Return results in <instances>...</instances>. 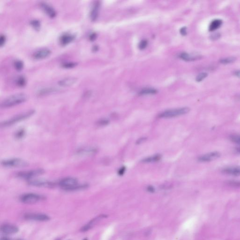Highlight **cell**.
<instances>
[{"label":"cell","mask_w":240,"mask_h":240,"mask_svg":"<svg viewBox=\"0 0 240 240\" xmlns=\"http://www.w3.org/2000/svg\"><path fill=\"white\" fill-rule=\"evenodd\" d=\"M59 185L65 191H75L83 190L87 188V184H79L77 179L73 177H66L60 180Z\"/></svg>","instance_id":"obj_1"},{"label":"cell","mask_w":240,"mask_h":240,"mask_svg":"<svg viewBox=\"0 0 240 240\" xmlns=\"http://www.w3.org/2000/svg\"><path fill=\"white\" fill-rule=\"evenodd\" d=\"M27 96L24 93H19L7 97L4 99L0 104V107L3 108L12 107L26 101Z\"/></svg>","instance_id":"obj_2"},{"label":"cell","mask_w":240,"mask_h":240,"mask_svg":"<svg viewBox=\"0 0 240 240\" xmlns=\"http://www.w3.org/2000/svg\"><path fill=\"white\" fill-rule=\"evenodd\" d=\"M190 111V109L188 107L171 109L161 112L158 115V117L164 119L175 118L186 115Z\"/></svg>","instance_id":"obj_3"},{"label":"cell","mask_w":240,"mask_h":240,"mask_svg":"<svg viewBox=\"0 0 240 240\" xmlns=\"http://www.w3.org/2000/svg\"><path fill=\"white\" fill-rule=\"evenodd\" d=\"M35 112V111L34 110H31L27 111V112L23 113L22 114L16 115L9 120L1 122L0 124L1 127H9L14 125V124L18 123V122L26 120L33 115L34 114Z\"/></svg>","instance_id":"obj_4"},{"label":"cell","mask_w":240,"mask_h":240,"mask_svg":"<svg viewBox=\"0 0 240 240\" xmlns=\"http://www.w3.org/2000/svg\"><path fill=\"white\" fill-rule=\"evenodd\" d=\"M1 165L7 168H24L27 167L29 163L24 159L14 158L2 160Z\"/></svg>","instance_id":"obj_5"},{"label":"cell","mask_w":240,"mask_h":240,"mask_svg":"<svg viewBox=\"0 0 240 240\" xmlns=\"http://www.w3.org/2000/svg\"><path fill=\"white\" fill-rule=\"evenodd\" d=\"M45 197L42 195L35 193H27L22 196L20 198L21 202L26 204H33L45 199Z\"/></svg>","instance_id":"obj_6"},{"label":"cell","mask_w":240,"mask_h":240,"mask_svg":"<svg viewBox=\"0 0 240 240\" xmlns=\"http://www.w3.org/2000/svg\"><path fill=\"white\" fill-rule=\"evenodd\" d=\"M45 170L43 169H37L35 170H30L28 171L21 172L17 174L18 177L24 180H31L33 178L41 175L44 174Z\"/></svg>","instance_id":"obj_7"},{"label":"cell","mask_w":240,"mask_h":240,"mask_svg":"<svg viewBox=\"0 0 240 240\" xmlns=\"http://www.w3.org/2000/svg\"><path fill=\"white\" fill-rule=\"evenodd\" d=\"M24 218L27 220L38 221H48L50 218L47 214L39 213H29L24 214Z\"/></svg>","instance_id":"obj_8"},{"label":"cell","mask_w":240,"mask_h":240,"mask_svg":"<svg viewBox=\"0 0 240 240\" xmlns=\"http://www.w3.org/2000/svg\"><path fill=\"white\" fill-rule=\"evenodd\" d=\"M220 156V153L219 152H213L199 156L198 158V160L201 162H208L215 160Z\"/></svg>","instance_id":"obj_9"},{"label":"cell","mask_w":240,"mask_h":240,"mask_svg":"<svg viewBox=\"0 0 240 240\" xmlns=\"http://www.w3.org/2000/svg\"><path fill=\"white\" fill-rule=\"evenodd\" d=\"M29 185L36 187H51L54 186V183L48 180L42 179H31L27 180Z\"/></svg>","instance_id":"obj_10"},{"label":"cell","mask_w":240,"mask_h":240,"mask_svg":"<svg viewBox=\"0 0 240 240\" xmlns=\"http://www.w3.org/2000/svg\"><path fill=\"white\" fill-rule=\"evenodd\" d=\"M40 6L43 11L45 12L47 15L50 17L53 18H55L57 15L55 10L50 5L46 2H41Z\"/></svg>","instance_id":"obj_11"},{"label":"cell","mask_w":240,"mask_h":240,"mask_svg":"<svg viewBox=\"0 0 240 240\" xmlns=\"http://www.w3.org/2000/svg\"><path fill=\"white\" fill-rule=\"evenodd\" d=\"M51 51L48 48H42L36 51L33 54V57L36 60L45 59L50 55Z\"/></svg>","instance_id":"obj_12"},{"label":"cell","mask_w":240,"mask_h":240,"mask_svg":"<svg viewBox=\"0 0 240 240\" xmlns=\"http://www.w3.org/2000/svg\"><path fill=\"white\" fill-rule=\"evenodd\" d=\"M75 38L76 35L74 34L67 33L62 34L60 36L59 41L61 45L65 46L72 42Z\"/></svg>","instance_id":"obj_13"},{"label":"cell","mask_w":240,"mask_h":240,"mask_svg":"<svg viewBox=\"0 0 240 240\" xmlns=\"http://www.w3.org/2000/svg\"><path fill=\"white\" fill-rule=\"evenodd\" d=\"M105 217L106 215H100L99 216L95 217V218H93L92 220L90 221L88 223H87L82 228H81L80 231L81 232H84L89 230L91 228H93L99 221H100L101 219Z\"/></svg>","instance_id":"obj_14"},{"label":"cell","mask_w":240,"mask_h":240,"mask_svg":"<svg viewBox=\"0 0 240 240\" xmlns=\"http://www.w3.org/2000/svg\"><path fill=\"white\" fill-rule=\"evenodd\" d=\"M0 231L6 235H12L18 231V228L16 226L11 224H4L1 226Z\"/></svg>","instance_id":"obj_15"},{"label":"cell","mask_w":240,"mask_h":240,"mask_svg":"<svg viewBox=\"0 0 240 240\" xmlns=\"http://www.w3.org/2000/svg\"><path fill=\"white\" fill-rule=\"evenodd\" d=\"M222 173L224 174L234 176H239L240 175V167L239 166H233L229 167L228 168H224L222 171Z\"/></svg>","instance_id":"obj_16"},{"label":"cell","mask_w":240,"mask_h":240,"mask_svg":"<svg viewBox=\"0 0 240 240\" xmlns=\"http://www.w3.org/2000/svg\"><path fill=\"white\" fill-rule=\"evenodd\" d=\"M100 7V2L97 1L93 4L90 12V18L92 21H95L97 19Z\"/></svg>","instance_id":"obj_17"},{"label":"cell","mask_w":240,"mask_h":240,"mask_svg":"<svg viewBox=\"0 0 240 240\" xmlns=\"http://www.w3.org/2000/svg\"><path fill=\"white\" fill-rule=\"evenodd\" d=\"M77 80V79L76 77H69L60 80L58 82V84L60 86L63 87L70 86L75 84Z\"/></svg>","instance_id":"obj_18"},{"label":"cell","mask_w":240,"mask_h":240,"mask_svg":"<svg viewBox=\"0 0 240 240\" xmlns=\"http://www.w3.org/2000/svg\"><path fill=\"white\" fill-rule=\"evenodd\" d=\"M97 152V149L93 147L81 148L78 150L77 153L81 155H92L94 154Z\"/></svg>","instance_id":"obj_19"},{"label":"cell","mask_w":240,"mask_h":240,"mask_svg":"<svg viewBox=\"0 0 240 240\" xmlns=\"http://www.w3.org/2000/svg\"><path fill=\"white\" fill-rule=\"evenodd\" d=\"M179 57L185 61H190L199 59L200 56L199 55H191L187 53L183 52L179 55Z\"/></svg>","instance_id":"obj_20"},{"label":"cell","mask_w":240,"mask_h":240,"mask_svg":"<svg viewBox=\"0 0 240 240\" xmlns=\"http://www.w3.org/2000/svg\"><path fill=\"white\" fill-rule=\"evenodd\" d=\"M162 158V156L159 154H156L153 156H149L146 158L143 159L141 161L143 163H149L156 162L159 161Z\"/></svg>","instance_id":"obj_21"},{"label":"cell","mask_w":240,"mask_h":240,"mask_svg":"<svg viewBox=\"0 0 240 240\" xmlns=\"http://www.w3.org/2000/svg\"><path fill=\"white\" fill-rule=\"evenodd\" d=\"M158 93V91L154 88H145L142 89L139 93L140 95H153L155 94Z\"/></svg>","instance_id":"obj_22"},{"label":"cell","mask_w":240,"mask_h":240,"mask_svg":"<svg viewBox=\"0 0 240 240\" xmlns=\"http://www.w3.org/2000/svg\"><path fill=\"white\" fill-rule=\"evenodd\" d=\"M222 24V21L220 19L213 20L209 26V31L213 32L218 29Z\"/></svg>","instance_id":"obj_23"},{"label":"cell","mask_w":240,"mask_h":240,"mask_svg":"<svg viewBox=\"0 0 240 240\" xmlns=\"http://www.w3.org/2000/svg\"><path fill=\"white\" fill-rule=\"evenodd\" d=\"M59 90L57 88L54 87H49V88H46L40 90L38 92V94L40 95H45L51 93H54L55 92H57Z\"/></svg>","instance_id":"obj_24"},{"label":"cell","mask_w":240,"mask_h":240,"mask_svg":"<svg viewBox=\"0 0 240 240\" xmlns=\"http://www.w3.org/2000/svg\"><path fill=\"white\" fill-rule=\"evenodd\" d=\"M14 66L16 70L17 71H21L24 68V62L21 60H16L14 63Z\"/></svg>","instance_id":"obj_25"},{"label":"cell","mask_w":240,"mask_h":240,"mask_svg":"<svg viewBox=\"0 0 240 240\" xmlns=\"http://www.w3.org/2000/svg\"><path fill=\"white\" fill-rule=\"evenodd\" d=\"M16 84L19 87H24L26 84V78L24 76H21L18 77L16 80Z\"/></svg>","instance_id":"obj_26"},{"label":"cell","mask_w":240,"mask_h":240,"mask_svg":"<svg viewBox=\"0 0 240 240\" xmlns=\"http://www.w3.org/2000/svg\"><path fill=\"white\" fill-rule=\"evenodd\" d=\"M30 24L36 31H39L41 28L40 22L37 19H33L30 21Z\"/></svg>","instance_id":"obj_27"},{"label":"cell","mask_w":240,"mask_h":240,"mask_svg":"<svg viewBox=\"0 0 240 240\" xmlns=\"http://www.w3.org/2000/svg\"><path fill=\"white\" fill-rule=\"evenodd\" d=\"M226 184L234 188H239L240 187V181L236 180H230L226 182Z\"/></svg>","instance_id":"obj_28"},{"label":"cell","mask_w":240,"mask_h":240,"mask_svg":"<svg viewBox=\"0 0 240 240\" xmlns=\"http://www.w3.org/2000/svg\"><path fill=\"white\" fill-rule=\"evenodd\" d=\"M77 63L75 62H65L61 64V67L65 69H71L75 67Z\"/></svg>","instance_id":"obj_29"},{"label":"cell","mask_w":240,"mask_h":240,"mask_svg":"<svg viewBox=\"0 0 240 240\" xmlns=\"http://www.w3.org/2000/svg\"><path fill=\"white\" fill-rule=\"evenodd\" d=\"M230 140L236 144L240 145V134H233L230 136Z\"/></svg>","instance_id":"obj_30"},{"label":"cell","mask_w":240,"mask_h":240,"mask_svg":"<svg viewBox=\"0 0 240 240\" xmlns=\"http://www.w3.org/2000/svg\"><path fill=\"white\" fill-rule=\"evenodd\" d=\"M236 59V58L235 57H229L221 59L220 60V62L224 64H228L234 62Z\"/></svg>","instance_id":"obj_31"},{"label":"cell","mask_w":240,"mask_h":240,"mask_svg":"<svg viewBox=\"0 0 240 240\" xmlns=\"http://www.w3.org/2000/svg\"><path fill=\"white\" fill-rule=\"evenodd\" d=\"M25 132L24 129H20L18 130L15 134V137L18 139H22L25 136Z\"/></svg>","instance_id":"obj_32"},{"label":"cell","mask_w":240,"mask_h":240,"mask_svg":"<svg viewBox=\"0 0 240 240\" xmlns=\"http://www.w3.org/2000/svg\"><path fill=\"white\" fill-rule=\"evenodd\" d=\"M208 76V74L206 73H201L197 75L196 77V81L198 82L203 81Z\"/></svg>","instance_id":"obj_33"},{"label":"cell","mask_w":240,"mask_h":240,"mask_svg":"<svg viewBox=\"0 0 240 240\" xmlns=\"http://www.w3.org/2000/svg\"><path fill=\"white\" fill-rule=\"evenodd\" d=\"M109 123V120L107 119H102L97 122V125L99 126H105L108 125Z\"/></svg>","instance_id":"obj_34"},{"label":"cell","mask_w":240,"mask_h":240,"mask_svg":"<svg viewBox=\"0 0 240 240\" xmlns=\"http://www.w3.org/2000/svg\"><path fill=\"white\" fill-rule=\"evenodd\" d=\"M148 45V41L145 39L141 40L138 44V48L140 50H143L147 47Z\"/></svg>","instance_id":"obj_35"},{"label":"cell","mask_w":240,"mask_h":240,"mask_svg":"<svg viewBox=\"0 0 240 240\" xmlns=\"http://www.w3.org/2000/svg\"><path fill=\"white\" fill-rule=\"evenodd\" d=\"M6 41V37L4 35H1L0 37V47H3Z\"/></svg>","instance_id":"obj_36"},{"label":"cell","mask_w":240,"mask_h":240,"mask_svg":"<svg viewBox=\"0 0 240 240\" xmlns=\"http://www.w3.org/2000/svg\"><path fill=\"white\" fill-rule=\"evenodd\" d=\"M126 170V168L124 166L121 167L118 170V175L119 176H122L125 173Z\"/></svg>","instance_id":"obj_37"},{"label":"cell","mask_w":240,"mask_h":240,"mask_svg":"<svg viewBox=\"0 0 240 240\" xmlns=\"http://www.w3.org/2000/svg\"><path fill=\"white\" fill-rule=\"evenodd\" d=\"M97 37V35L95 33H91L89 36V40L91 41H93L96 39Z\"/></svg>","instance_id":"obj_38"},{"label":"cell","mask_w":240,"mask_h":240,"mask_svg":"<svg viewBox=\"0 0 240 240\" xmlns=\"http://www.w3.org/2000/svg\"><path fill=\"white\" fill-rule=\"evenodd\" d=\"M180 33L181 35L183 36H185L187 34V28L186 27H182L180 30Z\"/></svg>","instance_id":"obj_39"},{"label":"cell","mask_w":240,"mask_h":240,"mask_svg":"<svg viewBox=\"0 0 240 240\" xmlns=\"http://www.w3.org/2000/svg\"><path fill=\"white\" fill-rule=\"evenodd\" d=\"M146 139H147V138L146 137H142L136 140V144H141L143 143V142H144V141H145L146 140Z\"/></svg>","instance_id":"obj_40"},{"label":"cell","mask_w":240,"mask_h":240,"mask_svg":"<svg viewBox=\"0 0 240 240\" xmlns=\"http://www.w3.org/2000/svg\"><path fill=\"white\" fill-rule=\"evenodd\" d=\"M220 34L217 33H215V34L212 35L211 37V38L213 40H216V39L219 38H220Z\"/></svg>","instance_id":"obj_41"},{"label":"cell","mask_w":240,"mask_h":240,"mask_svg":"<svg viewBox=\"0 0 240 240\" xmlns=\"http://www.w3.org/2000/svg\"><path fill=\"white\" fill-rule=\"evenodd\" d=\"M147 190L149 191V192H154V191H155V189L154 188V187L152 186H149L147 187Z\"/></svg>","instance_id":"obj_42"},{"label":"cell","mask_w":240,"mask_h":240,"mask_svg":"<svg viewBox=\"0 0 240 240\" xmlns=\"http://www.w3.org/2000/svg\"><path fill=\"white\" fill-rule=\"evenodd\" d=\"M98 49V46H94L93 47V52H97Z\"/></svg>","instance_id":"obj_43"},{"label":"cell","mask_w":240,"mask_h":240,"mask_svg":"<svg viewBox=\"0 0 240 240\" xmlns=\"http://www.w3.org/2000/svg\"><path fill=\"white\" fill-rule=\"evenodd\" d=\"M235 76H236L240 78V71H237L235 73Z\"/></svg>","instance_id":"obj_44"},{"label":"cell","mask_w":240,"mask_h":240,"mask_svg":"<svg viewBox=\"0 0 240 240\" xmlns=\"http://www.w3.org/2000/svg\"><path fill=\"white\" fill-rule=\"evenodd\" d=\"M0 240H10L9 238H7V237H2L0 239Z\"/></svg>","instance_id":"obj_45"},{"label":"cell","mask_w":240,"mask_h":240,"mask_svg":"<svg viewBox=\"0 0 240 240\" xmlns=\"http://www.w3.org/2000/svg\"><path fill=\"white\" fill-rule=\"evenodd\" d=\"M236 151H237V152L238 153H240V147H239V148H237L236 149Z\"/></svg>","instance_id":"obj_46"},{"label":"cell","mask_w":240,"mask_h":240,"mask_svg":"<svg viewBox=\"0 0 240 240\" xmlns=\"http://www.w3.org/2000/svg\"><path fill=\"white\" fill-rule=\"evenodd\" d=\"M56 240H60V239H56Z\"/></svg>","instance_id":"obj_47"}]
</instances>
